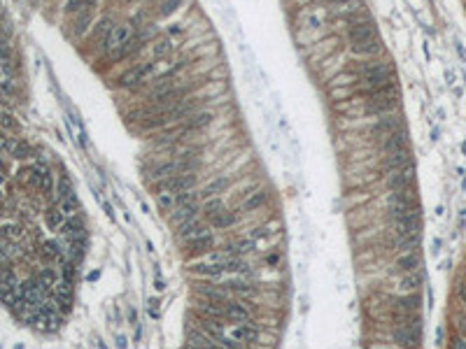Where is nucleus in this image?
I'll list each match as a JSON object with an SVG mask.
<instances>
[{"instance_id":"obj_1","label":"nucleus","mask_w":466,"mask_h":349,"mask_svg":"<svg viewBox=\"0 0 466 349\" xmlns=\"http://www.w3.org/2000/svg\"><path fill=\"white\" fill-rule=\"evenodd\" d=\"M359 75L366 84V91H382L396 84V72L387 63H364L359 68Z\"/></svg>"},{"instance_id":"obj_2","label":"nucleus","mask_w":466,"mask_h":349,"mask_svg":"<svg viewBox=\"0 0 466 349\" xmlns=\"http://www.w3.org/2000/svg\"><path fill=\"white\" fill-rule=\"evenodd\" d=\"M366 112L368 114H390L399 107V86H390L382 91H366Z\"/></svg>"},{"instance_id":"obj_3","label":"nucleus","mask_w":466,"mask_h":349,"mask_svg":"<svg viewBox=\"0 0 466 349\" xmlns=\"http://www.w3.org/2000/svg\"><path fill=\"white\" fill-rule=\"evenodd\" d=\"M345 21H347V35H350V42H352V45H359V42H366V40L378 35V33H375L373 19H371L366 12H359V14L350 16V19H345Z\"/></svg>"},{"instance_id":"obj_4","label":"nucleus","mask_w":466,"mask_h":349,"mask_svg":"<svg viewBox=\"0 0 466 349\" xmlns=\"http://www.w3.org/2000/svg\"><path fill=\"white\" fill-rule=\"evenodd\" d=\"M131 40H133L131 26H114V31L110 33V37H107L105 45H103V51L110 56L112 61H116V56L122 54L124 47H126Z\"/></svg>"},{"instance_id":"obj_5","label":"nucleus","mask_w":466,"mask_h":349,"mask_svg":"<svg viewBox=\"0 0 466 349\" xmlns=\"http://www.w3.org/2000/svg\"><path fill=\"white\" fill-rule=\"evenodd\" d=\"M196 184V175L193 172H178V175H170V177L157 182L154 191H170V193H182V191H191V187Z\"/></svg>"},{"instance_id":"obj_6","label":"nucleus","mask_w":466,"mask_h":349,"mask_svg":"<svg viewBox=\"0 0 466 349\" xmlns=\"http://www.w3.org/2000/svg\"><path fill=\"white\" fill-rule=\"evenodd\" d=\"M45 291H47L45 284H42L37 277H31V279H26V282L19 284L21 298L31 305V310H35V312L40 310V305L45 303Z\"/></svg>"},{"instance_id":"obj_7","label":"nucleus","mask_w":466,"mask_h":349,"mask_svg":"<svg viewBox=\"0 0 466 349\" xmlns=\"http://www.w3.org/2000/svg\"><path fill=\"white\" fill-rule=\"evenodd\" d=\"M392 338L399 344L401 349H417L420 347V331L415 329H405V326H396L392 331Z\"/></svg>"},{"instance_id":"obj_8","label":"nucleus","mask_w":466,"mask_h":349,"mask_svg":"<svg viewBox=\"0 0 466 349\" xmlns=\"http://www.w3.org/2000/svg\"><path fill=\"white\" fill-rule=\"evenodd\" d=\"M413 179H415V166H405L401 170H394L390 177V189L392 191H403V189H411Z\"/></svg>"},{"instance_id":"obj_9","label":"nucleus","mask_w":466,"mask_h":349,"mask_svg":"<svg viewBox=\"0 0 466 349\" xmlns=\"http://www.w3.org/2000/svg\"><path fill=\"white\" fill-rule=\"evenodd\" d=\"M157 66V61H147V63H142V66H135V68H131L128 72H124L122 75V79H119V86H135V84H140L145 77L152 72V68Z\"/></svg>"},{"instance_id":"obj_10","label":"nucleus","mask_w":466,"mask_h":349,"mask_svg":"<svg viewBox=\"0 0 466 349\" xmlns=\"http://www.w3.org/2000/svg\"><path fill=\"white\" fill-rule=\"evenodd\" d=\"M61 235L68 242H86V228L77 217H70L61 226Z\"/></svg>"},{"instance_id":"obj_11","label":"nucleus","mask_w":466,"mask_h":349,"mask_svg":"<svg viewBox=\"0 0 466 349\" xmlns=\"http://www.w3.org/2000/svg\"><path fill=\"white\" fill-rule=\"evenodd\" d=\"M382 149H385V154L396 152V149H408V131H405V126L396 128L390 135L382 137Z\"/></svg>"},{"instance_id":"obj_12","label":"nucleus","mask_w":466,"mask_h":349,"mask_svg":"<svg viewBox=\"0 0 466 349\" xmlns=\"http://www.w3.org/2000/svg\"><path fill=\"white\" fill-rule=\"evenodd\" d=\"M215 247V238L210 233H203V235H196V238L187 240V252L191 256H203V254H210V249Z\"/></svg>"},{"instance_id":"obj_13","label":"nucleus","mask_w":466,"mask_h":349,"mask_svg":"<svg viewBox=\"0 0 466 349\" xmlns=\"http://www.w3.org/2000/svg\"><path fill=\"white\" fill-rule=\"evenodd\" d=\"M198 326H201V331L205 335H210V338L215 340V342H222L224 338H226V333H224V324L222 319H212V317H201L198 319Z\"/></svg>"},{"instance_id":"obj_14","label":"nucleus","mask_w":466,"mask_h":349,"mask_svg":"<svg viewBox=\"0 0 466 349\" xmlns=\"http://www.w3.org/2000/svg\"><path fill=\"white\" fill-rule=\"evenodd\" d=\"M114 21L112 16H103L96 26H93V33H91V45H105V40L110 37V33L114 31Z\"/></svg>"},{"instance_id":"obj_15","label":"nucleus","mask_w":466,"mask_h":349,"mask_svg":"<svg viewBox=\"0 0 466 349\" xmlns=\"http://www.w3.org/2000/svg\"><path fill=\"white\" fill-rule=\"evenodd\" d=\"M196 217H198V205H196V202H184V205H178V208H175V212H172V217H170V223L182 226L184 221L196 219Z\"/></svg>"},{"instance_id":"obj_16","label":"nucleus","mask_w":466,"mask_h":349,"mask_svg":"<svg viewBox=\"0 0 466 349\" xmlns=\"http://www.w3.org/2000/svg\"><path fill=\"white\" fill-rule=\"evenodd\" d=\"M231 335H233V340H240V342H257L259 329L252 324V321H243V324L233 326Z\"/></svg>"},{"instance_id":"obj_17","label":"nucleus","mask_w":466,"mask_h":349,"mask_svg":"<svg viewBox=\"0 0 466 349\" xmlns=\"http://www.w3.org/2000/svg\"><path fill=\"white\" fill-rule=\"evenodd\" d=\"M385 166L387 170H401V168L411 166V152L408 149H396V152H390L385 156Z\"/></svg>"},{"instance_id":"obj_18","label":"nucleus","mask_w":466,"mask_h":349,"mask_svg":"<svg viewBox=\"0 0 466 349\" xmlns=\"http://www.w3.org/2000/svg\"><path fill=\"white\" fill-rule=\"evenodd\" d=\"M93 5H89V7H84L82 12H77V16H75V21H72V35L75 37H82L86 33V28H89V24L93 21Z\"/></svg>"},{"instance_id":"obj_19","label":"nucleus","mask_w":466,"mask_h":349,"mask_svg":"<svg viewBox=\"0 0 466 349\" xmlns=\"http://www.w3.org/2000/svg\"><path fill=\"white\" fill-rule=\"evenodd\" d=\"M401 126H403L401 119H396V116H385V119H378V124L371 126V133L378 135V137H385V135H390L392 131H396V128H401Z\"/></svg>"},{"instance_id":"obj_20","label":"nucleus","mask_w":466,"mask_h":349,"mask_svg":"<svg viewBox=\"0 0 466 349\" xmlns=\"http://www.w3.org/2000/svg\"><path fill=\"white\" fill-rule=\"evenodd\" d=\"M224 312H226V319H231V321H238V324L249 321V310H247V305H245V303L228 300V303L224 305Z\"/></svg>"},{"instance_id":"obj_21","label":"nucleus","mask_w":466,"mask_h":349,"mask_svg":"<svg viewBox=\"0 0 466 349\" xmlns=\"http://www.w3.org/2000/svg\"><path fill=\"white\" fill-rule=\"evenodd\" d=\"M394 303H396V314H417V310H420V296L408 294V296L396 298Z\"/></svg>"},{"instance_id":"obj_22","label":"nucleus","mask_w":466,"mask_h":349,"mask_svg":"<svg viewBox=\"0 0 466 349\" xmlns=\"http://www.w3.org/2000/svg\"><path fill=\"white\" fill-rule=\"evenodd\" d=\"M380 51H382V42L378 35L366 42H359V45H352V54H359V56H378Z\"/></svg>"},{"instance_id":"obj_23","label":"nucleus","mask_w":466,"mask_h":349,"mask_svg":"<svg viewBox=\"0 0 466 349\" xmlns=\"http://www.w3.org/2000/svg\"><path fill=\"white\" fill-rule=\"evenodd\" d=\"M7 154H10L12 158H31L33 156V149L28 142L24 140H16V137H10V145H7Z\"/></svg>"},{"instance_id":"obj_24","label":"nucleus","mask_w":466,"mask_h":349,"mask_svg":"<svg viewBox=\"0 0 466 349\" xmlns=\"http://www.w3.org/2000/svg\"><path fill=\"white\" fill-rule=\"evenodd\" d=\"M254 249V240L252 238H245V240H236V242H228L226 247H224V254H226L228 258L231 256H243V254H249Z\"/></svg>"},{"instance_id":"obj_25","label":"nucleus","mask_w":466,"mask_h":349,"mask_svg":"<svg viewBox=\"0 0 466 349\" xmlns=\"http://www.w3.org/2000/svg\"><path fill=\"white\" fill-rule=\"evenodd\" d=\"M178 233H180V238L182 240H191V238H196V235H203L205 228H203V223L198 221V217H196V219L184 221L182 226H178Z\"/></svg>"},{"instance_id":"obj_26","label":"nucleus","mask_w":466,"mask_h":349,"mask_svg":"<svg viewBox=\"0 0 466 349\" xmlns=\"http://www.w3.org/2000/svg\"><path fill=\"white\" fill-rule=\"evenodd\" d=\"M219 286L226 289V291L243 294V296H257V289H254L249 282H243V279H231V282H224V284H219Z\"/></svg>"},{"instance_id":"obj_27","label":"nucleus","mask_w":466,"mask_h":349,"mask_svg":"<svg viewBox=\"0 0 466 349\" xmlns=\"http://www.w3.org/2000/svg\"><path fill=\"white\" fill-rule=\"evenodd\" d=\"M210 121H212V114H210V112H193L187 121H184V128H187V131H198V128L208 126Z\"/></svg>"},{"instance_id":"obj_28","label":"nucleus","mask_w":466,"mask_h":349,"mask_svg":"<svg viewBox=\"0 0 466 349\" xmlns=\"http://www.w3.org/2000/svg\"><path fill=\"white\" fill-rule=\"evenodd\" d=\"M45 221H47V226H49L51 231H61V226L68 221V217L59 210V205H56V208H49L45 212Z\"/></svg>"},{"instance_id":"obj_29","label":"nucleus","mask_w":466,"mask_h":349,"mask_svg":"<svg viewBox=\"0 0 466 349\" xmlns=\"http://www.w3.org/2000/svg\"><path fill=\"white\" fill-rule=\"evenodd\" d=\"M396 268H399L401 273H415V270L420 268V258H417L415 252L403 254V256L396 258Z\"/></svg>"},{"instance_id":"obj_30","label":"nucleus","mask_w":466,"mask_h":349,"mask_svg":"<svg viewBox=\"0 0 466 349\" xmlns=\"http://www.w3.org/2000/svg\"><path fill=\"white\" fill-rule=\"evenodd\" d=\"M70 196H75V187H72L68 175H61L59 182H56V202L66 200V198H70Z\"/></svg>"},{"instance_id":"obj_31","label":"nucleus","mask_w":466,"mask_h":349,"mask_svg":"<svg viewBox=\"0 0 466 349\" xmlns=\"http://www.w3.org/2000/svg\"><path fill=\"white\" fill-rule=\"evenodd\" d=\"M210 226L217 228V231H222V228H231L233 223H236V214H231L228 210H222L219 214H215L212 219H208Z\"/></svg>"},{"instance_id":"obj_32","label":"nucleus","mask_w":466,"mask_h":349,"mask_svg":"<svg viewBox=\"0 0 466 349\" xmlns=\"http://www.w3.org/2000/svg\"><path fill=\"white\" fill-rule=\"evenodd\" d=\"M40 256L45 258V261H56V258L63 256V249H61V244L56 242V240H47V242H42Z\"/></svg>"},{"instance_id":"obj_33","label":"nucleus","mask_w":466,"mask_h":349,"mask_svg":"<svg viewBox=\"0 0 466 349\" xmlns=\"http://www.w3.org/2000/svg\"><path fill=\"white\" fill-rule=\"evenodd\" d=\"M37 279L45 284V289H54L56 284L61 282V275H59V270H56V268H42L40 275H37Z\"/></svg>"},{"instance_id":"obj_34","label":"nucleus","mask_w":466,"mask_h":349,"mask_svg":"<svg viewBox=\"0 0 466 349\" xmlns=\"http://www.w3.org/2000/svg\"><path fill=\"white\" fill-rule=\"evenodd\" d=\"M157 205L161 212H170L172 208H178V202H175V193L170 191H157Z\"/></svg>"},{"instance_id":"obj_35","label":"nucleus","mask_w":466,"mask_h":349,"mask_svg":"<svg viewBox=\"0 0 466 349\" xmlns=\"http://www.w3.org/2000/svg\"><path fill=\"white\" fill-rule=\"evenodd\" d=\"M56 205H59V210H61L68 219L77 217V212H80V200H77V196H70V198H66V200L56 202Z\"/></svg>"},{"instance_id":"obj_36","label":"nucleus","mask_w":466,"mask_h":349,"mask_svg":"<svg viewBox=\"0 0 466 349\" xmlns=\"http://www.w3.org/2000/svg\"><path fill=\"white\" fill-rule=\"evenodd\" d=\"M266 198H268V193L266 191H259V193H254V196H249L247 200L243 202V208L247 210V212H252V210H257V208H261L266 202Z\"/></svg>"},{"instance_id":"obj_37","label":"nucleus","mask_w":466,"mask_h":349,"mask_svg":"<svg viewBox=\"0 0 466 349\" xmlns=\"http://www.w3.org/2000/svg\"><path fill=\"white\" fill-rule=\"evenodd\" d=\"M222 210H224V202L219 200V198H208V202L203 205V214H205L208 219H212L215 214H219Z\"/></svg>"},{"instance_id":"obj_38","label":"nucleus","mask_w":466,"mask_h":349,"mask_svg":"<svg viewBox=\"0 0 466 349\" xmlns=\"http://www.w3.org/2000/svg\"><path fill=\"white\" fill-rule=\"evenodd\" d=\"M224 187H226V179H217V182H212L210 187H205V189H203V193H201V196H203V198H217V193L222 191Z\"/></svg>"},{"instance_id":"obj_39","label":"nucleus","mask_w":466,"mask_h":349,"mask_svg":"<svg viewBox=\"0 0 466 349\" xmlns=\"http://www.w3.org/2000/svg\"><path fill=\"white\" fill-rule=\"evenodd\" d=\"M37 189H40L42 193H51V191H54V175H51L49 170H47L45 175L40 177V182H37Z\"/></svg>"},{"instance_id":"obj_40","label":"nucleus","mask_w":466,"mask_h":349,"mask_svg":"<svg viewBox=\"0 0 466 349\" xmlns=\"http://www.w3.org/2000/svg\"><path fill=\"white\" fill-rule=\"evenodd\" d=\"M180 3H182V0H166V3L161 5V10H159V16H168L170 12H175Z\"/></svg>"},{"instance_id":"obj_41","label":"nucleus","mask_w":466,"mask_h":349,"mask_svg":"<svg viewBox=\"0 0 466 349\" xmlns=\"http://www.w3.org/2000/svg\"><path fill=\"white\" fill-rule=\"evenodd\" d=\"M3 235H5V238H10V240H16V238H21V228L14 226V223H10V226L3 228Z\"/></svg>"},{"instance_id":"obj_42","label":"nucleus","mask_w":466,"mask_h":349,"mask_svg":"<svg viewBox=\"0 0 466 349\" xmlns=\"http://www.w3.org/2000/svg\"><path fill=\"white\" fill-rule=\"evenodd\" d=\"M168 49H170V42H168V40H161V42H159V45L154 47V61H159V58H161V56L166 54Z\"/></svg>"},{"instance_id":"obj_43","label":"nucleus","mask_w":466,"mask_h":349,"mask_svg":"<svg viewBox=\"0 0 466 349\" xmlns=\"http://www.w3.org/2000/svg\"><path fill=\"white\" fill-rule=\"evenodd\" d=\"M0 126H3V128H16L14 116L7 114V112H0Z\"/></svg>"},{"instance_id":"obj_44","label":"nucleus","mask_w":466,"mask_h":349,"mask_svg":"<svg viewBox=\"0 0 466 349\" xmlns=\"http://www.w3.org/2000/svg\"><path fill=\"white\" fill-rule=\"evenodd\" d=\"M268 235V228L266 226H259V228H254V233H252V240L257 242V240H261V238H266Z\"/></svg>"},{"instance_id":"obj_45","label":"nucleus","mask_w":466,"mask_h":349,"mask_svg":"<svg viewBox=\"0 0 466 349\" xmlns=\"http://www.w3.org/2000/svg\"><path fill=\"white\" fill-rule=\"evenodd\" d=\"M149 317L152 319L159 317V300L157 298H149Z\"/></svg>"},{"instance_id":"obj_46","label":"nucleus","mask_w":466,"mask_h":349,"mask_svg":"<svg viewBox=\"0 0 466 349\" xmlns=\"http://www.w3.org/2000/svg\"><path fill=\"white\" fill-rule=\"evenodd\" d=\"M452 349H466V340L461 338V335H457V338L452 340Z\"/></svg>"},{"instance_id":"obj_47","label":"nucleus","mask_w":466,"mask_h":349,"mask_svg":"<svg viewBox=\"0 0 466 349\" xmlns=\"http://www.w3.org/2000/svg\"><path fill=\"white\" fill-rule=\"evenodd\" d=\"M457 296H459V300L464 303V307H466V284H459V289H457Z\"/></svg>"},{"instance_id":"obj_48","label":"nucleus","mask_w":466,"mask_h":349,"mask_svg":"<svg viewBox=\"0 0 466 349\" xmlns=\"http://www.w3.org/2000/svg\"><path fill=\"white\" fill-rule=\"evenodd\" d=\"M116 344H119V349H126V338L124 335H116Z\"/></svg>"},{"instance_id":"obj_49","label":"nucleus","mask_w":466,"mask_h":349,"mask_svg":"<svg viewBox=\"0 0 466 349\" xmlns=\"http://www.w3.org/2000/svg\"><path fill=\"white\" fill-rule=\"evenodd\" d=\"M154 286H157V291H163V289H166V284H163V279H161V277H157V282H154Z\"/></svg>"},{"instance_id":"obj_50","label":"nucleus","mask_w":466,"mask_h":349,"mask_svg":"<svg viewBox=\"0 0 466 349\" xmlns=\"http://www.w3.org/2000/svg\"><path fill=\"white\" fill-rule=\"evenodd\" d=\"M459 331H461V338L466 340V319H461V321H459Z\"/></svg>"},{"instance_id":"obj_51","label":"nucleus","mask_w":466,"mask_h":349,"mask_svg":"<svg viewBox=\"0 0 466 349\" xmlns=\"http://www.w3.org/2000/svg\"><path fill=\"white\" fill-rule=\"evenodd\" d=\"M103 210H105V212H107V217H110V219H114V212H112V208H110V205H107V202H103Z\"/></svg>"},{"instance_id":"obj_52","label":"nucleus","mask_w":466,"mask_h":349,"mask_svg":"<svg viewBox=\"0 0 466 349\" xmlns=\"http://www.w3.org/2000/svg\"><path fill=\"white\" fill-rule=\"evenodd\" d=\"M98 277H101V273H98V270H93V273H89V277H86V279H89V282H96Z\"/></svg>"},{"instance_id":"obj_53","label":"nucleus","mask_w":466,"mask_h":349,"mask_svg":"<svg viewBox=\"0 0 466 349\" xmlns=\"http://www.w3.org/2000/svg\"><path fill=\"white\" fill-rule=\"evenodd\" d=\"M331 5H347V3H355V0H329Z\"/></svg>"},{"instance_id":"obj_54","label":"nucleus","mask_w":466,"mask_h":349,"mask_svg":"<svg viewBox=\"0 0 466 349\" xmlns=\"http://www.w3.org/2000/svg\"><path fill=\"white\" fill-rule=\"evenodd\" d=\"M266 263H268V265H275V263H278V256H275V254H270V256L266 258Z\"/></svg>"},{"instance_id":"obj_55","label":"nucleus","mask_w":466,"mask_h":349,"mask_svg":"<svg viewBox=\"0 0 466 349\" xmlns=\"http://www.w3.org/2000/svg\"><path fill=\"white\" fill-rule=\"evenodd\" d=\"M98 347H101V349H107V347H105V344H103V342H101V340H98Z\"/></svg>"},{"instance_id":"obj_56","label":"nucleus","mask_w":466,"mask_h":349,"mask_svg":"<svg viewBox=\"0 0 466 349\" xmlns=\"http://www.w3.org/2000/svg\"><path fill=\"white\" fill-rule=\"evenodd\" d=\"M0 240H3V228H0Z\"/></svg>"},{"instance_id":"obj_57","label":"nucleus","mask_w":466,"mask_h":349,"mask_svg":"<svg viewBox=\"0 0 466 349\" xmlns=\"http://www.w3.org/2000/svg\"><path fill=\"white\" fill-rule=\"evenodd\" d=\"M0 154H3V152H0ZM0 163H3V156H0Z\"/></svg>"},{"instance_id":"obj_58","label":"nucleus","mask_w":466,"mask_h":349,"mask_svg":"<svg viewBox=\"0 0 466 349\" xmlns=\"http://www.w3.org/2000/svg\"><path fill=\"white\" fill-rule=\"evenodd\" d=\"M249 349H254V347H249Z\"/></svg>"}]
</instances>
